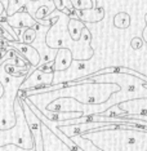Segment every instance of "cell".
Returning <instances> with one entry per match:
<instances>
[{
  "label": "cell",
  "mask_w": 147,
  "mask_h": 151,
  "mask_svg": "<svg viewBox=\"0 0 147 151\" xmlns=\"http://www.w3.org/2000/svg\"><path fill=\"white\" fill-rule=\"evenodd\" d=\"M17 35H18V42L32 44L37 37V31L35 27H23V29L17 30Z\"/></svg>",
  "instance_id": "obj_9"
},
{
  "label": "cell",
  "mask_w": 147,
  "mask_h": 151,
  "mask_svg": "<svg viewBox=\"0 0 147 151\" xmlns=\"http://www.w3.org/2000/svg\"><path fill=\"white\" fill-rule=\"evenodd\" d=\"M6 22L16 30V32L17 30L23 27H35L37 25L36 19L27 12V8H23L11 16H6Z\"/></svg>",
  "instance_id": "obj_5"
},
{
  "label": "cell",
  "mask_w": 147,
  "mask_h": 151,
  "mask_svg": "<svg viewBox=\"0 0 147 151\" xmlns=\"http://www.w3.org/2000/svg\"><path fill=\"white\" fill-rule=\"evenodd\" d=\"M53 80L54 73H45V71L35 67V71L29 73V75L25 78V80L21 83L18 89L26 91V89H34L39 87H48V85L53 84Z\"/></svg>",
  "instance_id": "obj_3"
},
{
  "label": "cell",
  "mask_w": 147,
  "mask_h": 151,
  "mask_svg": "<svg viewBox=\"0 0 147 151\" xmlns=\"http://www.w3.org/2000/svg\"><path fill=\"white\" fill-rule=\"evenodd\" d=\"M19 104L22 106L23 110V115H25L27 127L29 130L32 136L34 141V146H35L36 151H44V141H43V134H42V122L39 120V118L31 111V109L29 107V105L25 102V99L19 98Z\"/></svg>",
  "instance_id": "obj_2"
},
{
  "label": "cell",
  "mask_w": 147,
  "mask_h": 151,
  "mask_svg": "<svg viewBox=\"0 0 147 151\" xmlns=\"http://www.w3.org/2000/svg\"><path fill=\"white\" fill-rule=\"evenodd\" d=\"M85 27L84 22L80 21L79 18L74 17V18H68L67 21V32H68V36L74 40V42H77L80 39V35H81V31Z\"/></svg>",
  "instance_id": "obj_8"
},
{
  "label": "cell",
  "mask_w": 147,
  "mask_h": 151,
  "mask_svg": "<svg viewBox=\"0 0 147 151\" xmlns=\"http://www.w3.org/2000/svg\"><path fill=\"white\" fill-rule=\"evenodd\" d=\"M54 11V5H53V1L50 0V3L49 4H43V5H40L39 8L35 11V13L34 14H31L35 19H44L48 14H50Z\"/></svg>",
  "instance_id": "obj_11"
},
{
  "label": "cell",
  "mask_w": 147,
  "mask_h": 151,
  "mask_svg": "<svg viewBox=\"0 0 147 151\" xmlns=\"http://www.w3.org/2000/svg\"><path fill=\"white\" fill-rule=\"evenodd\" d=\"M53 1V5H54V9H57V11H66V9H70V11H72V5H71V1L70 0H52Z\"/></svg>",
  "instance_id": "obj_13"
},
{
  "label": "cell",
  "mask_w": 147,
  "mask_h": 151,
  "mask_svg": "<svg viewBox=\"0 0 147 151\" xmlns=\"http://www.w3.org/2000/svg\"><path fill=\"white\" fill-rule=\"evenodd\" d=\"M4 43H5V45L14 48L17 52L21 54V56L25 58L30 65H31L32 68H35L37 65H39L40 54L35 49V47H32V44H25V43L18 42V40H11V42L4 40Z\"/></svg>",
  "instance_id": "obj_4"
},
{
  "label": "cell",
  "mask_w": 147,
  "mask_h": 151,
  "mask_svg": "<svg viewBox=\"0 0 147 151\" xmlns=\"http://www.w3.org/2000/svg\"><path fill=\"white\" fill-rule=\"evenodd\" d=\"M3 94H4V87H3V84L0 83V98L3 97Z\"/></svg>",
  "instance_id": "obj_17"
},
{
  "label": "cell",
  "mask_w": 147,
  "mask_h": 151,
  "mask_svg": "<svg viewBox=\"0 0 147 151\" xmlns=\"http://www.w3.org/2000/svg\"><path fill=\"white\" fill-rule=\"evenodd\" d=\"M0 35H1V31H0Z\"/></svg>",
  "instance_id": "obj_20"
},
{
  "label": "cell",
  "mask_w": 147,
  "mask_h": 151,
  "mask_svg": "<svg viewBox=\"0 0 147 151\" xmlns=\"http://www.w3.org/2000/svg\"><path fill=\"white\" fill-rule=\"evenodd\" d=\"M75 16L83 22L88 23H95L103 19L105 17V9L98 8V6H92L88 9H81V11H75Z\"/></svg>",
  "instance_id": "obj_7"
},
{
  "label": "cell",
  "mask_w": 147,
  "mask_h": 151,
  "mask_svg": "<svg viewBox=\"0 0 147 151\" xmlns=\"http://www.w3.org/2000/svg\"><path fill=\"white\" fill-rule=\"evenodd\" d=\"M5 12V8H4V4H3V1L0 0V16L3 14V13Z\"/></svg>",
  "instance_id": "obj_16"
},
{
  "label": "cell",
  "mask_w": 147,
  "mask_h": 151,
  "mask_svg": "<svg viewBox=\"0 0 147 151\" xmlns=\"http://www.w3.org/2000/svg\"><path fill=\"white\" fill-rule=\"evenodd\" d=\"M72 52L68 48H58L56 56L53 60V70L54 73H60V71H65L72 65Z\"/></svg>",
  "instance_id": "obj_6"
},
{
  "label": "cell",
  "mask_w": 147,
  "mask_h": 151,
  "mask_svg": "<svg viewBox=\"0 0 147 151\" xmlns=\"http://www.w3.org/2000/svg\"><path fill=\"white\" fill-rule=\"evenodd\" d=\"M143 40L141 39V37H133L132 39V42H131V45L133 49H141L142 45H143Z\"/></svg>",
  "instance_id": "obj_14"
},
{
  "label": "cell",
  "mask_w": 147,
  "mask_h": 151,
  "mask_svg": "<svg viewBox=\"0 0 147 151\" xmlns=\"http://www.w3.org/2000/svg\"><path fill=\"white\" fill-rule=\"evenodd\" d=\"M92 1H93V4H94V5H95V0H92Z\"/></svg>",
  "instance_id": "obj_18"
},
{
  "label": "cell",
  "mask_w": 147,
  "mask_h": 151,
  "mask_svg": "<svg viewBox=\"0 0 147 151\" xmlns=\"http://www.w3.org/2000/svg\"><path fill=\"white\" fill-rule=\"evenodd\" d=\"M31 1H37V0H31Z\"/></svg>",
  "instance_id": "obj_19"
},
{
  "label": "cell",
  "mask_w": 147,
  "mask_h": 151,
  "mask_svg": "<svg viewBox=\"0 0 147 151\" xmlns=\"http://www.w3.org/2000/svg\"><path fill=\"white\" fill-rule=\"evenodd\" d=\"M142 40L143 43H147V27H143V31H142Z\"/></svg>",
  "instance_id": "obj_15"
},
{
  "label": "cell",
  "mask_w": 147,
  "mask_h": 151,
  "mask_svg": "<svg viewBox=\"0 0 147 151\" xmlns=\"http://www.w3.org/2000/svg\"><path fill=\"white\" fill-rule=\"evenodd\" d=\"M70 1L75 11H81V9H88L94 6L92 0H70Z\"/></svg>",
  "instance_id": "obj_12"
},
{
  "label": "cell",
  "mask_w": 147,
  "mask_h": 151,
  "mask_svg": "<svg viewBox=\"0 0 147 151\" xmlns=\"http://www.w3.org/2000/svg\"><path fill=\"white\" fill-rule=\"evenodd\" d=\"M131 25V16L126 12H119L114 17V26L118 29H128Z\"/></svg>",
  "instance_id": "obj_10"
},
{
  "label": "cell",
  "mask_w": 147,
  "mask_h": 151,
  "mask_svg": "<svg viewBox=\"0 0 147 151\" xmlns=\"http://www.w3.org/2000/svg\"><path fill=\"white\" fill-rule=\"evenodd\" d=\"M18 111L19 114L16 119V124L12 128L0 132V146H4L6 143H14L16 146L22 147L25 150H31L34 147V141L31 133L29 130V127H27L22 106L19 104V98H18Z\"/></svg>",
  "instance_id": "obj_1"
}]
</instances>
